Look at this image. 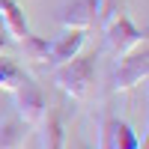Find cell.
<instances>
[{
  "label": "cell",
  "instance_id": "9a60e30c",
  "mask_svg": "<svg viewBox=\"0 0 149 149\" xmlns=\"http://www.w3.org/2000/svg\"><path fill=\"white\" fill-rule=\"evenodd\" d=\"M74 149H90V146H86L84 140H78V143H74Z\"/></svg>",
  "mask_w": 149,
  "mask_h": 149
},
{
  "label": "cell",
  "instance_id": "52a82bcc",
  "mask_svg": "<svg viewBox=\"0 0 149 149\" xmlns=\"http://www.w3.org/2000/svg\"><path fill=\"white\" fill-rule=\"evenodd\" d=\"M39 140L42 149H69V137H66V113L60 107L45 110V116L39 122Z\"/></svg>",
  "mask_w": 149,
  "mask_h": 149
},
{
  "label": "cell",
  "instance_id": "ba28073f",
  "mask_svg": "<svg viewBox=\"0 0 149 149\" xmlns=\"http://www.w3.org/2000/svg\"><path fill=\"white\" fill-rule=\"evenodd\" d=\"M86 45V30H69L63 27V33L51 42V57H48V66H63L66 60H72L74 54H81Z\"/></svg>",
  "mask_w": 149,
  "mask_h": 149
},
{
  "label": "cell",
  "instance_id": "30bf717a",
  "mask_svg": "<svg viewBox=\"0 0 149 149\" xmlns=\"http://www.w3.org/2000/svg\"><path fill=\"white\" fill-rule=\"evenodd\" d=\"M30 137V125L18 116L0 119V149H24Z\"/></svg>",
  "mask_w": 149,
  "mask_h": 149
},
{
  "label": "cell",
  "instance_id": "5bb4252c",
  "mask_svg": "<svg viewBox=\"0 0 149 149\" xmlns=\"http://www.w3.org/2000/svg\"><path fill=\"white\" fill-rule=\"evenodd\" d=\"M9 45H12V39H9V33L3 30V24H0V51H6Z\"/></svg>",
  "mask_w": 149,
  "mask_h": 149
},
{
  "label": "cell",
  "instance_id": "5b68a950",
  "mask_svg": "<svg viewBox=\"0 0 149 149\" xmlns=\"http://www.w3.org/2000/svg\"><path fill=\"white\" fill-rule=\"evenodd\" d=\"M98 149H146V140H140L131 122L104 116L98 125Z\"/></svg>",
  "mask_w": 149,
  "mask_h": 149
},
{
  "label": "cell",
  "instance_id": "7c38bea8",
  "mask_svg": "<svg viewBox=\"0 0 149 149\" xmlns=\"http://www.w3.org/2000/svg\"><path fill=\"white\" fill-rule=\"evenodd\" d=\"M30 74L21 69L18 60H12V57H0V90L3 93H12V90H18V86L27 81Z\"/></svg>",
  "mask_w": 149,
  "mask_h": 149
},
{
  "label": "cell",
  "instance_id": "277c9868",
  "mask_svg": "<svg viewBox=\"0 0 149 149\" xmlns=\"http://www.w3.org/2000/svg\"><path fill=\"white\" fill-rule=\"evenodd\" d=\"M102 33H104L107 51L113 54V57H122V54L134 51V48L146 45V33H143V30H140L128 15H119V18L110 24V27H104Z\"/></svg>",
  "mask_w": 149,
  "mask_h": 149
},
{
  "label": "cell",
  "instance_id": "8992f818",
  "mask_svg": "<svg viewBox=\"0 0 149 149\" xmlns=\"http://www.w3.org/2000/svg\"><path fill=\"white\" fill-rule=\"evenodd\" d=\"M95 12H98V0H63L57 9V21L60 27L69 30H90L95 27Z\"/></svg>",
  "mask_w": 149,
  "mask_h": 149
},
{
  "label": "cell",
  "instance_id": "9c48e42d",
  "mask_svg": "<svg viewBox=\"0 0 149 149\" xmlns=\"http://www.w3.org/2000/svg\"><path fill=\"white\" fill-rule=\"evenodd\" d=\"M0 24H3V30L9 33L12 42H18L21 36L30 33V21H27L21 0H0Z\"/></svg>",
  "mask_w": 149,
  "mask_h": 149
},
{
  "label": "cell",
  "instance_id": "4fadbf2b",
  "mask_svg": "<svg viewBox=\"0 0 149 149\" xmlns=\"http://www.w3.org/2000/svg\"><path fill=\"white\" fill-rule=\"evenodd\" d=\"M119 15H128V0H98V12H95V27L104 30L110 27Z\"/></svg>",
  "mask_w": 149,
  "mask_h": 149
},
{
  "label": "cell",
  "instance_id": "7a4b0ae2",
  "mask_svg": "<svg viewBox=\"0 0 149 149\" xmlns=\"http://www.w3.org/2000/svg\"><path fill=\"white\" fill-rule=\"evenodd\" d=\"M149 74V48L140 45L134 51L116 57V66L113 74H110V90L113 93H128L134 86H140Z\"/></svg>",
  "mask_w": 149,
  "mask_h": 149
},
{
  "label": "cell",
  "instance_id": "3957f363",
  "mask_svg": "<svg viewBox=\"0 0 149 149\" xmlns=\"http://www.w3.org/2000/svg\"><path fill=\"white\" fill-rule=\"evenodd\" d=\"M9 95H12V104H15V116H18V119H24L30 128L42 122L45 110H48V98H45L42 86L36 84L33 78H27L18 90H12Z\"/></svg>",
  "mask_w": 149,
  "mask_h": 149
},
{
  "label": "cell",
  "instance_id": "8fae6325",
  "mask_svg": "<svg viewBox=\"0 0 149 149\" xmlns=\"http://www.w3.org/2000/svg\"><path fill=\"white\" fill-rule=\"evenodd\" d=\"M18 48H21V54L24 60H30V63H39V66H48V57H51V42L45 39V36H21L18 39Z\"/></svg>",
  "mask_w": 149,
  "mask_h": 149
},
{
  "label": "cell",
  "instance_id": "6da1fadb",
  "mask_svg": "<svg viewBox=\"0 0 149 149\" xmlns=\"http://www.w3.org/2000/svg\"><path fill=\"white\" fill-rule=\"evenodd\" d=\"M95 69H98V51H81L63 66H54L51 81L60 93H66L74 102H86L95 84Z\"/></svg>",
  "mask_w": 149,
  "mask_h": 149
}]
</instances>
